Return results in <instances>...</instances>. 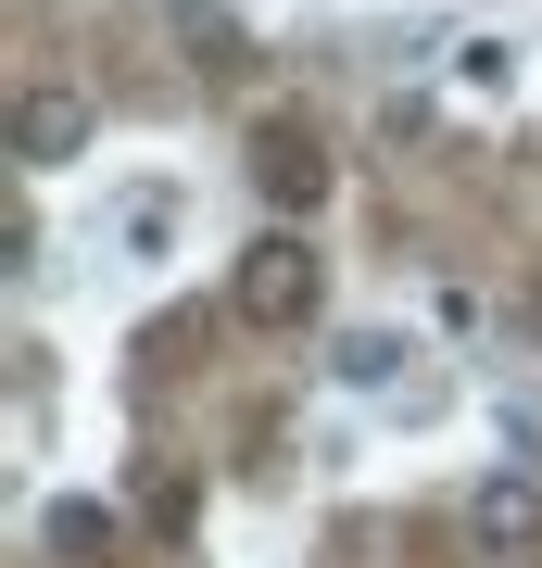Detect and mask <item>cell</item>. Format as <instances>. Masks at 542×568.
I'll return each mask as SVG.
<instances>
[{"label": "cell", "instance_id": "obj_1", "mask_svg": "<svg viewBox=\"0 0 542 568\" xmlns=\"http://www.w3.org/2000/svg\"><path fill=\"white\" fill-rule=\"evenodd\" d=\"M241 316L253 328H303L316 316V253H303L290 227H265V241L241 253Z\"/></svg>", "mask_w": 542, "mask_h": 568}, {"label": "cell", "instance_id": "obj_2", "mask_svg": "<svg viewBox=\"0 0 542 568\" xmlns=\"http://www.w3.org/2000/svg\"><path fill=\"white\" fill-rule=\"evenodd\" d=\"M467 544H480L492 568H530L542 556V480H530V467H504V480L467 493Z\"/></svg>", "mask_w": 542, "mask_h": 568}, {"label": "cell", "instance_id": "obj_3", "mask_svg": "<svg viewBox=\"0 0 542 568\" xmlns=\"http://www.w3.org/2000/svg\"><path fill=\"white\" fill-rule=\"evenodd\" d=\"M76 152H89V102H76V89H25L13 164H76Z\"/></svg>", "mask_w": 542, "mask_h": 568}, {"label": "cell", "instance_id": "obj_4", "mask_svg": "<svg viewBox=\"0 0 542 568\" xmlns=\"http://www.w3.org/2000/svg\"><path fill=\"white\" fill-rule=\"evenodd\" d=\"M328 366H341V392H391V379H403V342H391V328H354Z\"/></svg>", "mask_w": 542, "mask_h": 568}, {"label": "cell", "instance_id": "obj_5", "mask_svg": "<svg viewBox=\"0 0 542 568\" xmlns=\"http://www.w3.org/2000/svg\"><path fill=\"white\" fill-rule=\"evenodd\" d=\"M265 190L278 203H316V152H265Z\"/></svg>", "mask_w": 542, "mask_h": 568}]
</instances>
